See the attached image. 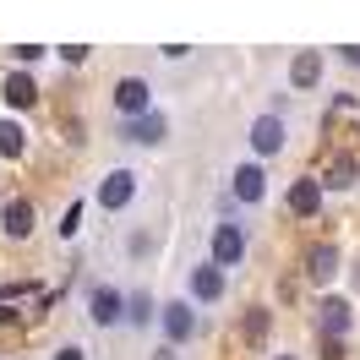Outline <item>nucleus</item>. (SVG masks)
<instances>
[{
	"label": "nucleus",
	"instance_id": "1",
	"mask_svg": "<svg viewBox=\"0 0 360 360\" xmlns=\"http://www.w3.org/2000/svg\"><path fill=\"white\" fill-rule=\"evenodd\" d=\"M240 257H246V229L240 224H219L213 229V268H240Z\"/></svg>",
	"mask_w": 360,
	"mask_h": 360
},
{
	"label": "nucleus",
	"instance_id": "2",
	"mask_svg": "<svg viewBox=\"0 0 360 360\" xmlns=\"http://www.w3.org/2000/svg\"><path fill=\"white\" fill-rule=\"evenodd\" d=\"M115 110L126 115V120L148 115V110H153V93H148V82H142V77H120V82H115Z\"/></svg>",
	"mask_w": 360,
	"mask_h": 360
},
{
	"label": "nucleus",
	"instance_id": "3",
	"mask_svg": "<svg viewBox=\"0 0 360 360\" xmlns=\"http://www.w3.org/2000/svg\"><path fill=\"white\" fill-rule=\"evenodd\" d=\"M136 197V175L131 169H110V175L98 180V207H110V213H120V207Z\"/></svg>",
	"mask_w": 360,
	"mask_h": 360
},
{
	"label": "nucleus",
	"instance_id": "4",
	"mask_svg": "<svg viewBox=\"0 0 360 360\" xmlns=\"http://www.w3.org/2000/svg\"><path fill=\"white\" fill-rule=\"evenodd\" d=\"M158 322H164V338H169V344H186V338L197 333V311H191L186 300H169V306H158Z\"/></svg>",
	"mask_w": 360,
	"mask_h": 360
},
{
	"label": "nucleus",
	"instance_id": "5",
	"mask_svg": "<svg viewBox=\"0 0 360 360\" xmlns=\"http://www.w3.org/2000/svg\"><path fill=\"white\" fill-rule=\"evenodd\" d=\"M316 328H322V338H344L349 333V300L328 295V300L316 306Z\"/></svg>",
	"mask_w": 360,
	"mask_h": 360
},
{
	"label": "nucleus",
	"instance_id": "6",
	"mask_svg": "<svg viewBox=\"0 0 360 360\" xmlns=\"http://www.w3.org/2000/svg\"><path fill=\"white\" fill-rule=\"evenodd\" d=\"M0 229H6L11 240H27V235H33V202H27V197H11V202L0 207Z\"/></svg>",
	"mask_w": 360,
	"mask_h": 360
},
{
	"label": "nucleus",
	"instance_id": "7",
	"mask_svg": "<svg viewBox=\"0 0 360 360\" xmlns=\"http://www.w3.org/2000/svg\"><path fill=\"white\" fill-rule=\"evenodd\" d=\"M251 148L262 158L278 153V148H284V120H278V115H257V120H251Z\"/></svg>",
	"mask_w": 360,
	"mask_h": 360
},
{
	"label": "nucleus",
	"instance_id": "8",
	"mask_svg": "<svg viewBox=\"0 0 360 360\" xmlns=\"http://www.w3.org/2000/svg\"><path fill=\"white\" fill-rule=\"evenodd\" d=\"M229 191H235L240 202H262V191H268V175H262V164H240V169L229 175Z\"/></svg>",
	"mask_w": 360,
	"mask_h": 360
},
{
	"label": "nucleus",
	"instance_id": "9",
	"mask_svg": "<svg viewBox=\"0 0 360 360\" xmlns=\"http://www.w3.org/2000/svg\"><path fill=\"white\" fill-rule=\"evenodd\" d=\"M316 207H322V180H316V175L295 180V186H290V213H295V219H311Z\"/></svg>",
	"mask_w": 360,
	"mask_h": 360
},
{
	"label": "nucleus",
	"instance_id": "10",
	"mask_svg": "<svg viewBox=\"0 0 360 360\" xmlns=\"http://www.w3.org/2000/svg\"><path fill=\"white\" fill-rule=\"evenodd\" d=\"M120 136H126V142H148V148H153V142H164V115H136V120H126V126H120Z\"/></svg>",
	"mask_w": 360,
	"mask_h": 360
},
{
	"label": "nucleus",
	"instance_id": "11",
	"mask_svg": "<svg viewBox=\"0 0 360 360\" xmlns=\"http://www.w3.org/2000/svg\"><path fill=\"white\" fill-rule=\"evenodd\" d=\"M224 278H229L224 268L202 262V268H191V295H197V300H219V295H224Z\"/></svg>",
	"mask_w": 360,
	"mask_h": 360
},
{
	"label": "nucleus",
	"instance_id": "12",
	"mask_svg": "<svg viewBox=\"0 0 360 360\" xmlns=\"http://www.w3.org/2000/svg\"><path fill=\"white\" fill-rule=\"evenodd\" d=\"M290 82L295 88H316V82H322V55H316V49H300L290 60Z\"/></svg>",
	"mask_w": 360,
	"mask_h": 360
},
{
	"label": "nucleus",
	"instance_id": "13",
	"mask_svg": "<svg viewBox=\"0 0 360 360\" xmlns=\"http://www.w3.org/2000/svg\"><path fill=\"white\" fill-rule=\"evenodd\" d=\"M120 306H126V300H120L115 290H93V295H88V316L98 322V328H110V322H120Z\"/></svg>",
	"mask_w": 360,
	"mask_h": 360
},
{
	"label": "nucleus",
	"instance_id": "14",
	"mask_svg": "<svg viewBox=\"0 0 360 360\" xmlns=\"http://www.w3.org/2000/svg\"><path fill=\"white\" fill-rule=\"evenodd\" d=\"M333 273H338V251H333V246H311V251H306V278L328 284Z\"/></svg>",
	"mask_w": 360,
	"mask_h": 360
},
{
	"label": "nucleus",
	"instance_id": "15",
	"mask_svg": "<svg viewBox=\"0 0 360 360\" xmlns=\"http://www.w3.org/2000/svg\"><path fill=\"white\" fill-rule=\"evenodd\" d=\"M0 93H6V104H11V110H27V104H39V88H33V77H22V71H11Z\"/></svg>",
	"mask_w": 360,
	"mask_h": 360
},
{
	"label": "nucleus",
	"instance_id": "16",
	"mask_svg": "<svg viewBox=\"0 0 360 360\" xmlns=\"http://www.w3.org/2000/svg\"><path fill=\"white\" fill-rule=\"evenodd\" d=\"M22 148H27V131L17 120H0V158H22Z\"/></svg>",
	"mask_w": 360,
	"mask_h": 360
},
{
	"label": "nucleus",
	"instance_id": "17",
	"mask_svg": "<svg viewBox=\"0 0 360 360\" xmlns=\"http://www.w3.org/2000/svg\"><path fill=\"white\" fill-rule=\"evenodd\" d=\"M268 328H273V311H268V306H251V311H246V338H251V344H262Z\"/></svg>",
	"mask_w": 360,
	"mask_h": 360
},
{
	"label": "nucleus",
	"instance_id": "18",
	"mask_svg": "<svg viewBox=\"0 0 360 360\" xmlns=\"http://www.w3.org/2000/svg\"><path fill=\"white\" fill-rule=\"evenodd\" d=\"M355 180H360L355 164H349V158H333V169H328V180H322V191H328V186H338V191H344V186H355Z\"/></svg>",
	"mask_w": 360,
	"mask_h": 360
},
{
	"label": "nucleus",
	"instance_id": "19",
	"mask_svg": "<svg viewBox=\"0 0 360 360\" xmlns=\"http://www.w3.org/2000/svg\"><path fill=\"white\" fill-rule=\"evenodd\" d=\"M126 316H131V322H136V328H142V322H153V300H148V295H131V300H126Z\"/></svg>",
	"mask_w": 360,
	"mask_h": 360
},
{
	"label": "nucleus",
	"instance_id": "20",
	"mask_svg": "<svg viewBox=\"0 0 360 360\" xmlns=\"http://www.w3.org/2000/svg\"><path fill=\"white\" fill-rule=\"evenodd\" d=\"M77 229H82V202H71V207H66V219H60V235H66V240L77 235Z\"/></svg>",
	"mask_w": 360,
	"mask_h": 360
},
{
	"label": "nucleus",
	"instance_id": "21",
	"mask_svg": "<svg viewBox=\"0 0 360 360\" xmlns=\"http://www.w3.org/2000/svg\"><path fill=\"white\" fill-rule=\"evenodd\" d=\"M322 360H344V338H322Z\"/></svg>",
	"mask_w": 360,
	"mask_h": 360
},
{
	"label": "nucleus",
	"instance_id": "22",
	"mask_svg": "<svg viewBox=\"0 0 360 360\" xmlns=\"http://www.w3.org/2000/svg\"><path fill=\"white\" fill-rule=\"evenodd\" d=\"M55 360H82V349H77V344H66V349H55Z\"/></svg>",
	"mask_w": 360,
	"mask_h": 360
},
{
	"label": "nucleus",
	"instance_id": "23",
	"mask_svg": "<svg viewBox=\"0 0 360 360\" xmlns=\"http://www.w3.org/2000/svg\"><path fill=\"white\" fill-rule=\"evenodd\" d=\"M153 360H175V344H164V349H158V355Z\"/></svg>",
	"mask_w": 360,
	"mask_h": 360
},
{
	"label": "nucleus",
	"instance_id": "24",
	"mask_svg": "<svg viewBox=\"0 0 360 360\" xmlns=\"http://www.w3.org/2000/svg\"><path fill=\"white\" fill-rule=\"evenodd\" d=\"M344 55H349V60H355V66H360V49H344Z\"/></svg>",
	"mask_w": 360,
	"mask_h": 360
},
{
	"label": "nucleus",
	"instance_id": "25",
	"mask_svg": "<svg viewBox=\"0 0 360 360\" xmlns=\"http://www.w3.org/2000/svg\"><path fill=\"white\" fill-rule=\"evenodd\" d=\"M273 360H295V355H273Z\"/></svg>",
	"mask_w": 360,
	"mask_h": 360
},
{
	"label": "nucleus",
	"instance_id": "26",
	"mask_svg": "<svg viewBox=\"0 0 360 360\" xmlns=\"http://www.w3.org/2000/svg\"><path fill=\"white\" fill-rule=\"evenodd\" d=\"M355 278H360V268H355Z\"/></svg>",
	"mask_w": 360,
	"mask_h": 360
}]
</instances>
